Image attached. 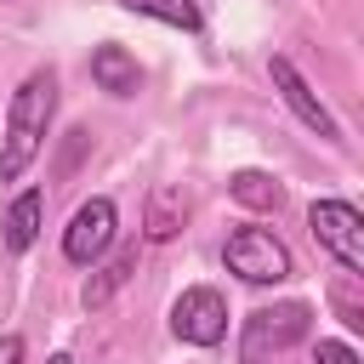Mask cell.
Instances as JSON below:
<instances>
[{
  "mask_svg": "<svg viewBox=\"0 0 364 364\" xmlns=\"http://www.w3.org/2000/svg\"><path fill=\"white\" fill-rule=\"evenodd\" d=\"M307 228L347 273H364V216H358L353 199H313L307 205Z\"/></svg>",
  "mask_w": 364,
  "mask_h": 364,
  "instance_id": "4",
  "label": "cell"
},
{
  "mask_svg": "<svg viewBox=\"0 0 364 364\" xmlns=\"http://www.w3.org/2000/svg\"><path fill=\"white\" fill-rule=\"evenodd\" d=\"M119 6L136 11V17L171 23V28H182V34H199V28H205V11H199L193 0H119Z\"/></svg>",
  "mask_w": 364,
  "mask_h": 364,
  "instance_id": "13",
  "label": "cell"
},
{
  "mask_svg": "<svg viewBox=\"0 0 364 364\" xmlns=\"http://www.w3.org/2000/svg\"><path fill=\"white\" fill-rule=\"evenodd\" d=\"M222 262H228V273H239L245 284H284V279H290V250H284V239L267 233V228H239V233H228Z\"/></svg>",
  "mask_w": 364,
  "mask_h": 364,
  "instance_id": "3",
  "label": "cell"
},
{
  "mask_svg": "<svg viewBox=\"0 0 364 364\" xmlns=\"http://www.w3.org/2000/svg\"><path fill=\"white\" fill-rule=\"evenodd\" d=\"M182 222H188V199H182L176 188H165V182H159V188L148 193V210H142V233L165 245V239H176V233H182Z\"/></svg>",
  "mask_w": 364,
  "mask_h": 364,
  "instance_id": "11",
  "label": "cell"
},
{
  "mask_svg": "<svg viewBox=\"0 0 364 364\" xmlns=\"http://www.w3.org/2000/svg\"><path fill=\"white\" fill-rule=\"evenodd\" d=\"M136 256H142V250H136V239H125V245H119V250H114V256H108V262H102V267L85 279L80 301H85L91 313H97V307H108V301H114V296L131 284V273H136Z\"/></svg>",
  "mask_w": 364,
  "mask_h": 364,
  "instance_id": "8",
  "label": "cell"
},
{
  "mask_svg": "<svg viewBox=\"0 0 364 364\" xmlns=\"http://www.w3.org/2000/svg\"><path fill=\"white\" fill-rule=\"evenodd\" d=\"M228 193H233L245 210H279V205H284V182L267 176V171H233V176H228Z\"/></svg>",
  "mask_w": 364,
  "mask_h": 364,
  "instance_id": "12",
  "label": "cell"
},
{
  "mask_svg": "<svg viewBox=\"0 0 364 364\" xmlns=\"http://www.w3.org/2000/svg\"><path fill=\"white\" fill-rule=\"evenodd\" d=\"M336 313H341V324H347V330H364V313H358V301H347L341 290H336Z\"/></svg>",
  "mask_w": 364,
  "mask_h": 364,
  "instance_id": "15",
  "label": "cell"
},
{
  "mask_svg": "<svg viewBox=\"0 0 364 364\" xmlns=\"http://www.w3.org/2000/svg\"><path fill=\"white\" fill-rule=\"evenodd\" d=\"M114 228H119V210H114V199H85L80 210H74V222L63 228V256L74 262V267H91L108 245H114Z\"/></svg>",
  "mask_w": 364,
  "mask_h": 364,
  "instance_id": "7",
  "label": "cell"
},
{
  "mask_svg": "<svg viewBox=\"0 0 364 364\" xmlns=\"http://www.w3.org/2000/svg\"><path fill=\"white\" fill-rule=\"evenodd\" d=\"M57 114V68L23 74V85L6 102V136H0V182H23V171L40 159Z\"/></svg>",
  "mask_w": 364,
  "mask_h": 364,
  "instance_id": "1",
  "label": "cell"
},
{
  "mask_svg": "<svg viewBox=\"0 0 364 364\" xmlns=\"http://www.w3.org/2000/svg\"><path fill=\"white\" fill-rule=\"evenodd\" d=\"M40 222H46V193H40V188H23V193L6 205V216H0V228H6V250L23 256V250L40 239Z\"/></svg>",
  "mask_w": 364,
  "mask_h": 364,
  "instance_id": "10",
  "label": "cell"
},
{
  "mask_svg": "<svg viewBox=\"0 0 364 364\" xmlns=\"http://www.w3.org/2000/svg\"><path fill=\"white\" fill-rule=\"evenodd\" d=\"M91 80L108 97H136L142 91V68H136V57L125 46H97L91 51Z\"/></svg>",
  "mask_w": 364,
  "mask_h": 364,
  "instance_id": "9",
  "label": "cell"
},
{
  "mask_svg": "<svg viewBox=\"0 0 364 364\" xmlns=\"http://www.w3.org/2000/svg\"><path fill=\"white\" fill-rule=\"evenodd\" d=\"M313 364H364V358H358L347 341H318V347H313Z\"/></svg>",
  "mask_w": 364,
  "mask_h": 364,
  "instance_id": "14",
  "label": "cell"
},
{
  "mask_svg": "<svg viewBox=\"0 0 364 364\" xmlns=\"http://www.w3.org/2000/svg\"><path fill=\"white\" fill-rule=\"evenodd\" d=\"M267 74H273V91L284 97V108L307 125V131H318V142H341V125H336V114L318 102V91L301 80V68L290 63V57H267Z\"/></svg>",
  "mask_w": 364,
  "mask_h": 364,
  "instance_id": "6",
  "label": "cell"
},
{
  "mask_svg": "<svg viewBox=\"0 0 364 364\" xmlns=\"http://www.w3.org/2000/svg\"><path fill=\"white\" fill-rule=\"evenodd\" d=\"M171 336L188 347H216L228 336V296L210 284H188L171 301Z\"/></svg>",
  "mask_w": 364,
  "mask_h": 364,
  "instance_id": "5",
  "label": "cell"
},
{
  "mask_svg": "<svg viewBox=\"0 0 364 364\" xmlns=\"http://www.w3.org/2000/svg\"><path fill=\"white\" fill-rule=\"evenodd\" d=\"M46 364H74V358H68V353H51V358H46Z\"/></svg>",
  "mask_w": 364,
  "mask_h": 364,
  "instance_id": "17",
  "label": "cell"
},
{
  "mask_svg": "<svg viewBox=\"0 0 364 364\" xmlns=\"http://www.w3.org/2000/svg\"><path fill=\"white\" fill-rule=\"evenodd\" d=\"M313 330V307L307 301H273V307H256L245 318V336H239V364H267L279 353H290L296 341H307Z\"/></svg>",
  "mask_w": 364,
  "mask_h": 364,
  "instance_id": "2",
  "label": "cell"
},
{
  "mask_svg": "<svg viewBox=\"0 0 364 364\" xmlns=\"http://www.w3.org/2000/svg\"><path fill=\"white\" fill-rule=\"evenodd\" d=\"M0 364H23V336H0Z\"/></svg>",
  "mask_w": 364,
  "mask_h": 364,
  "instance_id": "16",
  "label": "cell"
}]
</instances>
